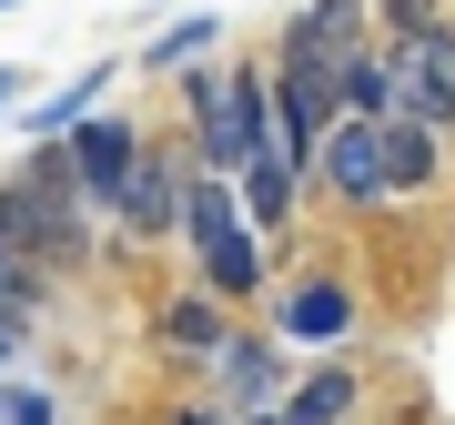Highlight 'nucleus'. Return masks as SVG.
<instances>
[{
  "label": "nucleus",
  "instance_id": "nucleus-1",
  "mask_svg": "<svg viewBox=\"0 0 455 425\" xmlns=\"http://www.w3.org/2000/svg\"><path fill=\"white\" fill-rule=\"evenodd\" d=\"M182 112H193V172H223L243 182L253 163H274V101H263V71H223V61H193L182 71Z\"/></svg>",
  "mask_w": 455,
  "mask_h": 425
},
{
  "label": "nucleus",
  "instance_id": "nucleus-2",
  "mask_svg": "<svg viewBox=\"0 0 455 425\" xmlns=\"http://www.w3.org/2000/svg\"><path fill=\"white\" fill-rule=\"evenodd\" d=\"M182 244H193V263H203V294H223V304H253L263 294V244H274V233L243 212V193H233L223 172H193Z\"/></svg>",
  "mask_w": 455,
  "mask_h": 425
},
{
  "label": "nucleus",
  "instance_id": "nucleus-3",
  "mask_svg": "<svg viewBox=\"0 0 455 425\" xmlns=\"http://www.w3.org/2000/svg\"><path fill=\"white\" fill-rule=\"evenodd\" d=\"M82 223H92V203L71 193L41 152L0 182V244H11L20 263H82Z\"/></svg>",
  "mask_w": 455,
  "mask_h": 425
},
{
  "label": "nucleus",
  "instance_id": "nucleus-4",
  "mask_svg": "<svg viewBox=\"0 0 455 425\" xmlns=\"http://www.w3.org/2000/svg\"><path fill=\"white\" fill-rule=\"evenodd\" d=\"M41 163L71 182L92 212H112V193L132 182V163H142V132H132L122 112H92L82 132H61V142H41Z\"/></svg>",
  "mask_w": 455,
  "mask_h": 425
},
{
  "label": "nucleus",
  "instance_id": "nucleus-5",
  "mask_svg": "<svg viewBox=\"0 0 455 425\" xmlns=\"http://www.w3.org/2000/svg\"><path fill=\"white\" fill-rule=\"evenodd\" d=\"M385 61H395V112L455 132V20H425V31L385 41Z\"/></svg>",
  "mask_w": 455,
  "mask_h": 425
},
{
  "label": "nucleus",
  "instance_id": "nucleus-6",
  "mask_svg": "<svg viewBox=\"0 0 455 425\" xmlns=\"http://www.w3.org/2000/svg\"><path fill=\"white\" fill-rule=\"evenodd\" d=\"M182 212H193V163H172V152H142L132 182L112 193V223L132 244H182Z\"/></svg>",
  "mask_w": 455,
  "mask_h": 425
},
{
  "label": "nucleus",
  "instance_id": "nucleus-7",
  "mask_svg": "<svg viewBox=\"0 0 455 425\" xmlns=\"http://www.w3.org/2000/svg\"><path fill=\"white\" fill-rule=\"evenodd\" d=\"M212 385H223V395H212L223 415H274L283 395H293V375H283V334H274V325H253V334L233 325L223 355H212Z\"/></svg>",
  "mask_w": 455,
  "mask_h": 425
},
{
  "label": "nucleus",
  "instance_id": "nucleus-8",
  "mask_svg": "<svg viewBox=\"0 0 455 425\" xmlns=\"http://www.w3.org/2000/svg\"><path fill=\"white\" fill-rule=\"evenodd\" d=\"M355 325H364V304H355L344 274H304V284H283V304H274V334L304 344V355H334Z\"/></svg>",
  "mask_w": 455,
  "mask_h": 425
},
{
  "label": "nucleus",
  "instance_id": "nucleus-9",
  "mask_svg": "<svg viewBox=\"0 0 455 425\" xmlns=\"http://www.w3.org/2000/svg\"><path fill=\"white\" fill-rule=\"evenodd\" d=\"M314 172H324L334 182V193L344 203H395V172H385V122H355V112H344L334 132H324V152H314Z\"/></svg>",
  "mask_w": 455,
  "mask_h": 425
},
{
  "label": "nucleus",
  "instance_id": "nucleus-10",
  "mask_svg": "<svg viewBox=\"0 0 455 425\" xmlns=\"http://www.w3.org/2000/svg\"><path fill=\"white\" fill-rule=\"evenodd\" d=\"M374 41V0H304V11L283 20L274 51H304V61H344V51Z\"/></svg>",
  "mask_w": 455,
  "mask_h": 425
},
{
  "label": "nucleus",
  "instance_id": "nucleus-11",
  "mask_svg": "<svg viewBox=\"0 0 455 425\" xmlns=\"http://www.w3.org/2000/svg\"><path fill=\"white\" fill-rule=\"evenodd\" d=\"M152 334H163L172 355H203V365H212V355H223V334H233V304L193 284V294H172L163 314H152Z\"/></svg>",
  "mask_w": 455,
  "mask_h": 425
},
{
  "label": "nucleus",
  "instance_id": "nucleus-12",
  "mask_svg": "<svg viewBox=\"0 0 455 425\" xmlns=\"http://www.w3.org/2000/svg\"><path fill=\"white\" fill-rule=\"evenodd\" d=\"M385 172H395V193H435V182H445V132L395 112L385 122Z\"/></svg>",
  "mask_w": 455,
  "mask_h": 425
},
{
  "label": "nucleus",
  "instance_id": "nucleus-13",
  "mask_svg": "<svg viewBox=\"0 0 455 425\" xmlns=\"http://www.w3.org/2000/svg\"><path fill=\"white\" fill-rule=\"evenodd\" d=\"M334 101L355 122H395V61H385V41H364V51L334 61Z\"/></svg>",
  "mask_w": 455,
  "mask_h": 425
},
{
  "label": "nucleus",
  "instance_id": "nucleus-14",
  "mask_svg": "<svg viewBox=\"0 0 455 425\" xmlns=\"http://www.w3.org/2000/svg\"><path fill=\"white\" fill-rule=\"evenodd\" d=\"M112 82H122V71H112V61H92L71 92H51L41 112H31V142H61V132H82V122L101 112V92H112Z\"/></svg>",
  "mask_w": 455,
  "mask_h": 425
},
{
  "label": "nucleus",
  "instance_id": "nucleus-15",
  "mask_svg": "<svg viewBox=\"0 0 455 425\" xmlns=\"http://www.w3.org/2000/svg\"><path fill=\"white\" fill-rule=\"evenodd\" d=\"M233 193H243V212H253L263 233H283V223H293V193H304V182H293L283 163H253L243 182H233Z\"/></svg>",
  "mask_w": 455,
  "mask_h": 425
},
{
  "label": "nucleus",
  "instance_id": "nucleus-16",
  "mask_svg": "<svg viewBox=\"0 0 455 425\" xmlns=\"http://www.w3.org/2000/svg\"><path fill=\"white\" fill-rule=\"evenodd\" d=\"M203 41H212V20H182V31H163V41L142 51V71H193V61H203Z\"/></svg>",
  "mask_w": 455,
  "mask_h": 425
},
{
  "label": "nucleus",
  "instance_id": "nucleus-17",
  "mask_svg": "<svg viewBox=\"0 0 455 425\" xmlns=\"http://www.w3.org/2000/svg\"><path fill=\"white\" fill-rule=\"evenodd\" d=\"M0 425H61V405L41 385H0Z\"/></svg>",
  "mask_w": 455,
  "mask_h": 425
},
{
  "label": "nucleus",
  "instance_id": "nucleus-18",
  "mask_svg": "<svg viewBox=\"0 0 455 425\" xmlns=\"http://www.w3.org/2000/svg\"><path fill=\"white\" fill-rule=\"evenodd\" d=\"M425 20H445L435 0H374V31H385V41H405V31H425Z\"/></svg>",
  "mask_w": 455,
  "mask_h": 425
},
{
  "label": "nucleus",
  "instance_id": "nucleus-19",
  "mask_svg": "<svg viewBox=\"0 0 455 425\" xmlns=\"http://www.w3.org/2000/svg\"><path fill=\"white\" fill-rule=\"evenodd\" d=\"M0 294H31V263H20L11 244H0Z\"/></svg>",
  "mask_w": 455,
  "mask_h": 425
},
{
  "label": "nucleus",
  "instance_id": "nucleus-20",
  "mask_svg": "<svg viewBox=\"0 0 455 425\" xmlns=\"http://www.w3.org/2000/svg\"><path fill=\"white\" fill-rule=\"evenodd\" d=\"M172 425H243V415H223V405H182Z\"/></svg>",
  "mask_w": 455,
  "mask_h": 425
},
{
  "label": "nucleus",
  "instance_id": "nucleus-21",
  "mask_svg": "<svg viewBox=\"0 0 455 425\" xmlns=\"http://www.w3.org/2000/svg\"><path fill=\"white\" fill-rule=\"evenodd\" d=\"M20 82H31V71H11V61H0V112H11V101H20Z\"/></svg>",
  "mask_w": 455,
  "mask_h": 425
},
{
  "label": "nucleus",
  "instance_id": "nucleus-22",
  "mask_svg": "<svg viewBox=\"0 0 455 425\" xmlns=\"http://www.w3.org/2000/svg\"><path fill=\"white\" fill-rule=\"evenodd\" d=\"M11 344H20V325H11V314H0V365H11Z\"/></svg>",
  "mask_w": 455,
  "mask_h": 425
},
{
  "label": "nucleus",
  "instance_id": "nucleus-23",
  "mask_svg": "<svg viewBox=\"0 0 455 425\" xmlns=\"http://www.w3.org/2000/svg\"><path fill=\"white\" fill-rule=\"evenodd\" d=\"M0 11H20V0H0Z\"/></svg>",
  "mask_w": 455,
  "mask_h": 425
}]
</instances>
